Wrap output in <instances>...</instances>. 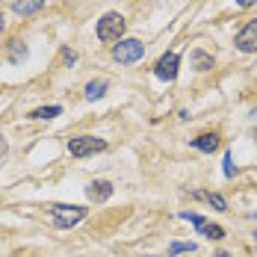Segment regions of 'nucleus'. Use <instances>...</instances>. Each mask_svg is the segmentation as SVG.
I'll use <instances>...</instances> for the list:
<instances>
[{
	"mask_svg": "<svg viewBox=\"0 0 257 257\" xmlns=\"http://www.w3.org/2000/svg\"><path fill=\"white\" fill-rule=\"evenodd\" d=\"M51 216H53V225H56V228L68 231V228H74V225H80V222L86 219V207H77V204H53L51 207Z\"/></svg>",
	"mask_w": 257,
	"mask_h": 257,
	"instance_id": "nucleus-1",
	"label": "nucleus"
},
{
	"mask_svg": "<svg viewBox=\"0 0 257 257\" xmlns=\"http://www.w3.org/2000/svg\"><path fill=\"white\" fill-rule=\"evenodd\" d=\"M124 18L118 15V12H106L101 21H98V39L101 42H121V36H124Z\"/></svg>",
	"mask_w": 257,
	"mask_h": 257,
	"instance_id": "nucleus-2",
	"label": "nucleus"
},
{
	"mask_svg": "<svg viewBox=\"0 0 257 257\" xmlns=\"http://www.w3.org/2000/svg\"><path fill=\"white\" fill-rule=\"evenodd\" d=\"M145 56V45L139 42V39H124V42H118L115 48H112V59L118 62V65H133V62H139Z\"/></svg>",
	"mask_w": 257,
	"mask_h": 257,
	"instance_id": "nucleus-3",
	"label": "nucleus"
},
{
	"mask_svg": "<svg viewBox=\"0 0 257 257\" xmlns=\"http://www.w3.org/2000/svg\"><path fill=\"white\" fill-rule=\"evenodd\" d=\"M68 151L71 157H92L98 154V151H106V142L103 139H95V136H74L71 142H68Z\"/></svg>",
	"mask_w": 257,
	"mask_h": 257,
	"instance_id": "nucleus-4",
	"label": "nucleus"
},
{
	"mask_svg": "<svg viewBox=\"0 0 257 257\" xmlns=\"http://www.w3.org/2000/svg\"><path fill=\"white\" fill-rule=\"evenodd\" d=\"M236 51L257 53V18L254 21H248V24L236 33Z\"/></svg>",
	"mask_w": 257,
	"mask_h": 257,
	"instance_id": "nucleus-5",
	"label": "nucleus"
},
{
	"mask_svg": "<svg viewBox=\"0 0 257 257\" xmlns=\"http://www.w3.org/2000/svg\"><path fill=\"white\" fill-rule=\"evenodd\" d=\"M178 65H180L178 53H166V56H160V62H157V68H154V74H157L160 80H175V77H178Z\"/></svg>",
	"mask_w": 257,
	"mask_h": 257,
	"instance_id": "nucleus-6",
	"label": "nucleus"
},
{
	"mask_svg": "<svg viewBox=\"0 0 257 257\" xmlns=\"http://www.w3.org/2000/svg\"><path fill=\"white\" fill-rule=\"evenodd\" d=\"M86 195H89V201L103 204V201L112 195V183H109V180H92V183H89V189H86Z\"/></svg>",
	"mask_w": 257,
	"mask_h": 257,
	"instance_id": "nucleus-7",
	"label": "nucleus"
},
{
	"mask_svg": "<svg viewBox=\"0 0 257 257\" xmlns=\"http://www.w3.org/2000/svg\"><path fill=\"white\" fill-rule=\"evenodd\" d=\"M192 148L201 151V154H213V151L219 148V136H216V133H201L198 139H192Z\"/></svg>",
	"mask_w": 257,
	"mask_h": 257,
	"instance_id": "nucleus-8",
	"label": "nucleus"
},
{
	"mask_svg": "<svg viewBox=\"0 0 257 257\" xmlns=\"http://www.w3.org/2000/svg\"><path fill=\"white\" fill-rule=\"evenodd\" d=\"M45 6V0H12V9L18 12V15H36L39 9Z\"/></svg>",
	"mask_w": 257,
	"mask_h": 257,
	"instance_id": "nucleus-9",
	"label": "nucleus"
},
{
	"mask_svg": "<svg viewBox=\"0 0 257 257\" xmlns=\"http://www.w3.org/2000/svg\"><path fill=\"white\" fill-rule=\"evenodd\" d=\"M6 59H9L12 65L24 62V59H27V45H24V42H18V39H15V42H9V48H6Z\"/></svg>",
	"mask_w": 257,
	"mask_h": 257,
	"instance_id": "nucleus-10",
	"label": "nucleus"
},
{
	"mask_svg": "<svg viewBox=\"0 0 257 257\" xmlns=\"http://www.w3.org/2000/svg\"><path fill=\"white\" fill-rule=\"evenodd\" d=\"M59 112H62V106H59V103H51V106H39V109H33L30 118H33V121H48V118H56Z\"/></svg>",
	"mask_w": 257,
	"mask_h": 257,
	"instance_id": "nucleus-11",
	"label": "nucleus"
},
{
	"mask_svg": "<svg viewBox=\"0 0 257 257\" xmlns=\"http://www.w3.org/2000/svg\"><path fill=\"white\" fill-rule=\"evenodd\" d=\"M192 65H195V71H210L213 68V56L207 51H192Z\"/></svg>",
	"mask_w": 257,
	"mask_h": 257,
	"instance_id": "nucleus-12",
	"label": "nucleus"
},
{
	"mask_svg": "<svg viewBox=\"0 0 257 257\" xmlns=\"http://www.w3.org/2000/svg\"><path fill=\"white\" fill-rule=\"evenodd\" d=\"M106 80H95V83H89L86 86V101H98V98H103L106 95Z\"/></svg>",
	"mask_w": 257,
	"mask_h": 257,
	"instance_id": "nucleus-13",
	"label": "nucleus"
},
{
	"mask_svg": "<svg viewBox=\"0 0 257 257\" xmlns=\"http://www.w3.org/2000/svg\"><path fill=\"white\" fill-rule=\"evenodd\" d=\"M195 198H204V201H210V204L216 207V210H225V198L222 195H216V192H195Z\"/></svg>",
	"mask_w": 257,
	"mask_h": 257,
	"instance_id": "nucleus-14",
	"label": "nucleus"
},
{
	"mask_svg": "<svg viewBox=\"0 0 257 257\" xmlns=\"http://www.w3.org/2000/svg\"><path fill=\"white\" fill-rule=\"evenodd\" d=\"M198 231L204 233L207 239H222V236H225V231H222V228H219V225H210V222H204V225H201V228H198Z\"/></svg>",
	"mask_w": 257,
	"mask_h": 257,
	"instance_id": "nucleus-15",
	"label": "nucleus"
},
{
	"mask_svg": "<svg viewBox=\"0 0 257 257\" xmlns=\"http://www.w3.org/2000/svg\"><path fill=\"white\" fill-rule=\"evenodd\" d=\"M186 251H195V245H192V242H172V245H169V257L186 254Z\"/></svg>",
	"mask_w": 257,
	"mask_h": 257,
	"instance_id": "nucleus-16",
	"label": "nucleus"
},
{
	"mask_svg": "<svg viewBox=\"0 0 257 257\" xmlns=\"http://www.w3.org/2000/svg\"><path fill=\"white\" fill-rule=\"evenodd\" d=\"M225 178H233V160H231V154H225Z\"/></svg>",
	"mask_w": 257,
	"mask_h": 257,
	"instance_id": "nucleus-17",
	"label": "nucleus"
},
{
	"mask_svg": "<svg viewBox=\"0 0 257 257\" xmlns=\"http://www.w3.org/2000/svg\"><path fill=\"white\" fill-rule=\"evenodd\" d=\"M62 59H65L68 65H74V62H77V53H74V51H68V48H65V51H62Z\"/></svg>",
	"mask_w": 257,
	"mask_h": 257,
	"instance_id": "nucleus-18",
	"label": "nucleus"
},
{
	"mask_svg": "<svg viewBox=\"0 0 257 257\" xmlns=\"http://www.w3.org/2000/svg\"><path fill=\"white\" fill-rule=\"evenodd\" d=\"M9 154V145H6V139H3V136H0V160H3V157Z\"/></svg>",
	"mask_w": 257,
	"mask_h": 257,
	"instance_id": "nucleus-19",
	"label": "nucleus"
},
{
	"mask_svg": "<svg viewBox=\"0 0 257 257\" xmlns=\"http://www.w3.org/2000/svg\"><path fill=\"white\" fill-rule=\"evenodd\" d=\"M257 0H236V6H242V9H248V6H254Z\"/></svg>",
	"mask_w": 257,
	"mask_h": 257,
	"instance_id": "nucleus-20",
	"label": "nucleus"
},
{
	"mask_svg": "<svg viewBox=\"0 0 257 257\" xmlns=\"http://www.w3.org/2000/svg\"><path fill=\"white\" fill-rule=\"evenodd\" d=\"M3 27H6V21H3V12H0V33H3Z\"/></svg>",
	"mask_w": 257,
	"mask_h": 257,
	"instance_id": "nucleus-21",
	"label": "nucleus"
},
{
	"mask_svg": "<svg viewBox=\"0 0 257 257\" xmlns=\"http://www.w3.org/2000/svg\"><path fill=\"white\" fill-rule=\"evenodd\" d=\"M251 121H254V127H257V109H254V112H251Z\"/></svg>",
	"mask_w": 257,
	"mask_h": 257,
	"instance_id": "nucleus-22",
	"label": "nucleus"
}]
</instances>
